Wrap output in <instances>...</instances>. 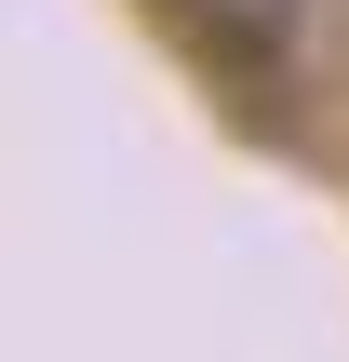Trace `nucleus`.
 <instances>
[{
  "label": "nucleus",
  "instance_id": "obj_1",
  "mask_svg": "<svg viewBox=\"0 0 349 362\" xmlns=\"http://www.w3.org/2000/svg\"><path fill=\"white\" fill-rule=\"evenodd\" d=\"M202 13H215V27H242V40H282L309 0H202Z\"/></svg>",
  "mask_w": 349,
  "mask_h": 362
}]
</instances>
